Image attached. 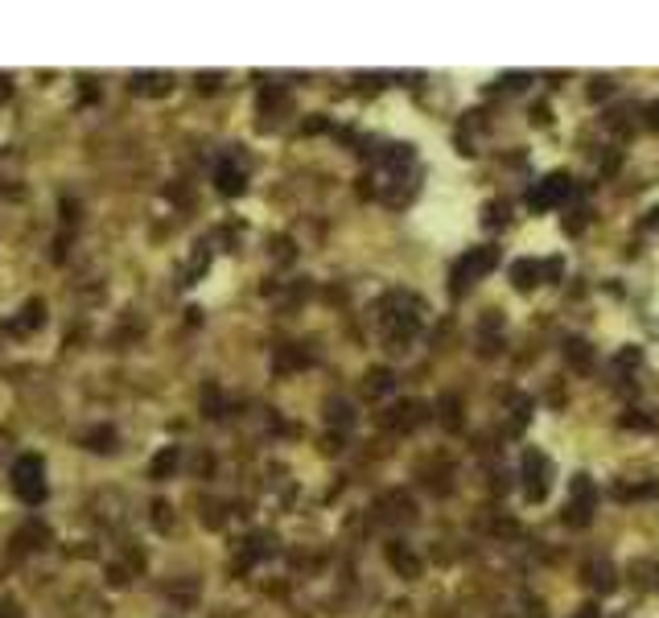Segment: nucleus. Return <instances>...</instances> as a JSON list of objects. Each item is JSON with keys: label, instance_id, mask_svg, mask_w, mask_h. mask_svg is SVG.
Listing matches in <instances>:
<instances>
[{"label": "nucleus", "instance_id": "obj_1", "mask_svg": "<svg viewBox=\"0 0 659 618\" xmlns=\"http://www.w3.org/2000/svg\"><path fill=\"white\" fill-rule=\"evenodd\" d=\"M421 322H425V301L421 297L396 289V293H388L384 301H379V330H384V338L392 342V351H404L408 342L421 334Z\"/></svg>", "mask_w": 659, "mask_h": 618}, {"label": "nucleus", "instance_id": "obj_2", "mask_svg": "<svg viewBox=\"0 0 659 618\" xmlns=\"http://www.w3.org/2000/svg\"><path fill=\"white\" fill-rule=\"evenodd\" d=\"M9 478H13V491H17L21 503H29V507L46 503L50 483H46V462H42L38 454H21V458L13 462V470H9Z\"/></svg>", "mask_w": 659, "mask_h": 618}, {"label": "nucleus", "instance_id": "obj_3", "mask_svg": "<svg viewBox=\"0 0 659 618\" xmlns=\"http://www.w3.org/2000/svg\"><path fill=\"white\" fill-rule=\"evenodd\" d=\"M499 264V248H470L458 264H454V272H449V289H454V293H466L474 281H482V277H487V272Z\"/></svg>", "mask_w": 659, "mask_h": 618}, {"label": "nucleus", "instance_id": "obj_4", "mask_svg": "<svg viewBox=\"0 0 659 618\" xmlns=\"http://www.w3.org/2000/svg\"><path fill=\"white\" fill-rule=\"evenodd\" d=\"M594 507H598V491H594V478L577 474L569 483V507H565V524L569 528H585L594 520Z\"/></svg>", "mask_w": 659, "mask_h": 618}, {"label": "nucleus", "instance_id": "obj_5", "mask_svg": "<svg viewBox=\"0 0 659 618\" xmlns=\"http://www.w3.org/2000/svg\"><path fill=\"white\" fill-rule=\"evenodd\" d=\"M569 194H573V178L565 174V169H557V174L536 182V190L528 194V206L532 211H552V206H561Z\"/></svg>", "mask_w": 659, "mask_h": 618}, {"label": "nucleus", "instance_id": "obj_6", "mask_svg": "<svg viewBox=\"0 0 659 618\" xmlns=\"http://www.w3.org/2000/svg\"><path fill=\"white\" fill-rule=\"evenodd\" d=\"M548 487H552V466H548V458H544L540 450H528V454H524V495H528V503H544Z\"/></svg>", "mask_w": 659, "mask_h": 618}, {"label": "nucleus", "instance_id": "obj_7", "mask_svg": "<svg viewBox=\"0 0 659 618\" xmlns=\"http://www.w3.org/2000/svg\"><path fill=\"white\" fill-rule=\"evenodd\" d=\"M425 417H429V404H421V400H400L392 412H384V425L396 429V433H412L416 425H425Z\"/></svg>", "mask_w": 659, "mask_h": 618}, {"label": "nucleus", "instance_id": "obj_8", "mask_svg": "<svg viewBox=\"0 0 659 618\" xmlns=\"http://www.w3.org/2000/svg\"><path fill=\"white\" fill-rule=\"evenodd\" d=\"M215 190H219L223 198H239V194H244V190H248L244 165L231 161V157H223V161L215 165Z\"/></svg>", "mask_w": 659, "mask_h": 618}, {"label": "nucleus", "instance_id": "obj_9", "mask_svg": "<svg viewBox=\"0 0 659 618\" xmlns=\"http://www.w3.org/2000/svg\"><path fill=\"white\" fill-rule=\"evenodd\" d=\"M128 87H132V95H153V99H161V95L173 91V75H169V71H132Z\"/></svg>", "mask_w": 659, "mask_h": 618}, {"label": "nucleus", "instance_id": "obj_10", "mask_svg": "<svg viewBox=\"0 0 659 618\" xmlns=\"http://www.w3.org/2000/svg\"><path fill=\"white\" fill-rule=\"evenodd\" d=\"M379 515H384L388 524H408L416 515V507H412V499L404 491H388L384 499H379Z\"/></svg>", "mask_w": 659, "mask_h": 618}, {"label": "nucleus", "instance_id": "obj_11", "mask_svg": "<svg viewBox=\"0 0 659 618\" xmlns=\"http://www.w3.org/2000/svg\"><path fill=\"white\" fill-rule=\"evenodd\" d=\"M540 281H544V268H540V260H515V264H511V285H515L519 293L536 289Z\"/></svg>", "mask_w": 659, "mask_h": 618}, {"label": "nucleus", "instance_id": "obj_12", "mask_svg": "<svg viewBox=\"0 0 659 618\" xmlns=\"http://www.w3.org/2000/svg\"><path fill=\"white\" fill-rule=\"evenodd\" d=\"M585 586H594L598 594H614V586H618L614 565L610 561H589L585 565Z\"/></svg>", "mask_w": 659, "mask_h": 618}, {"label": "nucleus", "instance_id": "obj_13", "mask_svg": "<svg viewBox=\"0 0 659 618\" xmlns=\"http://www.w3.org/2000/svg\"><path fill=\"white\" fill-rule=\"evenodd\" d=\"M178 462H182V450L178 445H165V450L153 454V462H149V478L165 483V478H173V470H178Z\"/></svg>", "mask_w": 659, "mask_h": 618}, {"label": "nucleus", "instance_id": "obj_14", "mask_svg": "<svg viewBox=\"0 0 659 618\" xmlns=\"http://www.w3.org/2000/svg\"><path fill=\"white\" fill-rule=\"evenodd\" d=\"M561 351H565V359H569L573 371H589V367H594V347H589L585 338H577V334L565 338V347H561Z\"/></svg>", "mask_w": 659, "mask_h": 618}, {"label": "nucleus", "instance_id": "obj_15", "mask_svg": "<svg viewBox=\"0 0 659 618\" xmlns=\"http://www.w3.org/2000/svg\"><path fill=\"white\" fill-rule=\"evenodd\" d=\"M388 561L400 569V577H421V557L408 553V544H388Z\"/></svg>", "mask_w": 659, "mask_h": 618}, {"label": "nucleus", "instance_id": "obj_16", "mask_svg": "<svg viewBox=\"0 0 659 618\" xmlns=\"http://www.w3.org/2000/svg\"><path fill=\"white\" fill-rule=\"evenodd\" d=\"M392 392V371L388 367H371L367 371V384H363V396L367 400H379V396H388Z\"/></svg>", "mask_w": 659, "mask_h": 618}, {"label": "nucleus", "instance_id": "obj_17", "mask_svg": "<svg viewBox=\"0 0 659 618\" xmlns=\"http://www.w3.org/2000/svg\"><path fill=\"white\" fill-rule=\"evenodd\" d=\"M83 445L95 454H112V445H116V429L112 425H99V429H87L83 433Z\"/></svg>", "mask_w": 659, "mask_h": 618}, {"label": "nucleus", "instance_id": "obj_18", "mask_svg": "<svg viewBox=\"0 0 659 618\" xmlns=\"http://www.w3.org/2000/svg\"><path fill=\"white\" fill-rule=\"evenodd\" d=\"M289 108V91L285 87H264L260 91V112L264 116H276V112H285Z\"/></svg>", "mask_w": 659, "mask_h": 618}, {"label": "nucleus", "instance_id": "obj_19", "mask_svg": "<svg viewBox=\"0 0 659 618\" xmlns=\"http://www.w3.org/2000/svg\"><path fill=\"white\" fill-rule=\"evenodd\" d=\"M441 425L445 429H462V400L458 396H441Z\"/></svg>", "mask_w": 659, "mask_h": 618}, {"label": "nucleus", "instance_id": "obj_20", "mask_svg": "<svg viewBox=\"0 0 659 618\" xmlns=\"http://www.w3.org/2000/svg\"><path fill=\"white\" fill-rule=\"evenodd\" d=\"M42 322H46V305H42V301H29V305H25V318H17L13 330H38Z\"/></svg>", "mask_w": 659, "mask_h": 618}, {"label": "nucleus", "instance_id": "obj_21", "mask_svg": "<svg viewBox=\"0 0 659 618\" xmlns=\"http://www.w3.org/2000/svg\"><path fill=\"white\" fill-rule=\"evenodd\" d=\"M46 544V528L42 524H29L25 532H17V548H25V553H29V548H42Z\"/></svg>", "mask_w": 659, "mask_h": 618}, {"label": "nucleus", "instance_id": "obj_22", "mask_svg": "<svg viewBox=\"0 0 659 618\" xmlns=\"http://www.w3.org/2000/svg\"><path fill=\"white\" fill-rule=\"evenodd\" d=\"M507 211H511V206L499 198V202L487 206V219H482V223H487V227H503V223H507Z\"/></svg>", "mask_w": 659, "mask_h": 618}, {"label": "nucleus", "instance_id": "obj_23", "mask_svg": "<svg viewBox=\"0 0 659 618\" xmlns=\"http://www.w3.org/2000/svg\"><path fill=\"white\" fill-rule=\"evenodd\" d=\"M149 520H153V524H157L161 532H169V528H173V515H169V503H153V507H149Z\"/></svg>", "mask_w": 659, "mask_h": 618}, {"label": "nucleus", "instance_id": "obj_24", "mask_svg": "<svg viewBox=\"0 0 659 618\" xmlns=\"http://www.w3.org/2000/svg\"><path fill=\"white\" fill-rule=\"evenodd\" d=\"M330 421H334V425H351V421H355V412H346L342 400H330Z\"/></svg>", "mask_w": 659, "mask_h": 618}, {"label": "nucleus", "instance_id": "obj_25", "mask_svg": "<svg viewBox=\"0 0 659 618\" xmlns=\"http://www.w3.org/2000/svg\"><path fill=\"white\" fill-rule=\"evenodd\" d=\"M198 87H202V91H215V87H223V75L202 71V75H198Z\"/></svg>", "mask_w": 659, "mask_h": 618}, {"label": "nucleus", "instance_id": "obj_26", "mask_svg": "<svg viewBox=\"0 0 659 618\" xmlns=\"http://www.w3.org/2000/svg\"><path fill=\"white\" fill-rule=\"evenodd\" d=\"M614 91V83L610 79H598V83H589V99H606Z\"/></svg>", "mask_w": 659, "mask_h": 618}, {"label": "nucleus", "instance_id": "obj_27", "mask_svg": "<svg viewBox=\"0 0 659 618\" xmlns=\"http://www.w3.org/2000/svg\"><path fill=\"white\" fill-rule=\"evenodd\" d=\"M643 116H647V128H651V132H659V99H651V103H647Z\"/></svg>", "mask_w": 659, "mask_h": 618}, {"label": "nucleus", "instance_id": "obj_28", "mask_svg": "<svg viewBox=\"0 0 659 618\" xmlns=\"http://www.w3.org/2000/svg\"><path fill=\"white\" fill-rule=\"evenodd\" d=\"M622 429H651V421L639 417V412H627V417H622Z\"/></svg>", "mask_w": 659, "mask_h": 618}, {"label": "nucleus", "instance_id": "obj_29", "mask_svg": "<svg viewBox=\"0 0 659 618\" xmlns=\"http://www.w3.org/2000/svg\"><path fill=\"white\" fill-rule=\"evenodd\" d=\"M639 359H643V351L631 347V351H622V355H618V367H639Z\"/></svg>", "mask_w": 659, "mask_h": 618}, {"label": "nucleus", "instance_id": "obj_30", "mask_svg": "<svg viewBox=\"0 0 659 618\" xmlns=\"http://www.w3.org/2000/svg\"><path fill=\"white\" fill-rule=\"evenodd\" d=\"M9 95H13V79L0 75V103H9Z\"/></svg>", "mask_w": 659, "mask_h": 618}, {"label": "nucleus", "instance_id": "obj_31", "mask_svg": "<svg viewBox=\"0 0 659 618\" xmlns=\"http://www.w3.org/2000/svg\"><path fill=\"white\" fill-rule=\"evenodd\" d=\"M643 227H647V231H659V206H651V211H647Z\"/></svg>", "mask_w": 659, "mask_h": 618}, {"label": "nucleus", "instance_id": "obj_32", "mask_svg": "<svg viewBox=\"0 0 659 618\" xmlns=\"http://www.w3.org/2000/svg\"><path fill=\"white\" fill-rule=\"evenodd\" d=\"M503 87H528V75H503Z\"/></svg>", "mask_w": 659, "mask_h": 618}, {"label": "nucleus", "instance_id": "obj_33", "mask_svg": "<svg viewBox=\"0 0 659 618\" xmlns=\"http://www.w3.org/2000/svg\"><path fill=\"white\" fill-rule=\"evenodd\" d=\"M573 618H602V614H598V606H594V602H589V606H581Z\"/></svg>", "mask_w": 659, "mask_h": 618}]
</instances>
